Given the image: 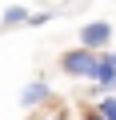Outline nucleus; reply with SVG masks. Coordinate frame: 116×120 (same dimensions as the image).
Masks as SVG:
<instances>
[{"instance_id":"f257e3e1","label":"nucleus","mask_w":116,"mask_h":120,"mask_svg":"<svg viewBox=\"0 0 116 120\" xmlns=\"http://www.w3.org/2000/svg\"><path fill=\"white\" fill-rule=\"evenodd\" d=\"M96 56L100 52H88V48H68L64 56H60V72L64 76H72V80H92L96 76Z\"/></svg>"},{"instance_id":"f03ea898","label":"nucleus","mask_w":116,"mask_h":120,"mask_svg":"<svg viewBox=\"0 0 116 120\" xmlns=\"http://www.w3.org/2000/svg\"><path fill=\"white\" fill-rule=\"evenodd\" d=\"M108 44H112V24H108V20H88V24L80 28V48L104 52Z\"/></svg>"},{"instance_id":"7ed1b4c3","label":"nucleus","mask_w":116,"mask_h":120,"mask_svg":"<svg viewBox=\"0 0 116 120\" xmlns=\"http://www.w3.org/2000/svg\"><path fill=\"white\" fill-rule=\"evenodd\" d=\"M48 100H52V88H48L44 80H32V84H24V92H20V104H24V108L48 104Z\"/></svg>"},{"instance_id":"20e7f679","label":"nucleus","mask_w":116,"mask_h":120,"mask_svg":"<svg viewBox=\"0 0 116 120\" xmlns=\"http://www.w3.org/2000/svg\"><path fill=\"white\" fill-rule=\"evenodd\" d=\"M4 28H20V24H28V8H20V4H12V8H4V20H0Z\"/></svg>"},{"instance_id":"39448f33","label":"nucleus","mask_w":116,"mask_h":120,"mask_svg":"<svg viewBox=\"0 0 116 120\" xmlns=\"http://www.w3.org/2000/svg\"><path fill=\"white\" fill-rule=\"evenodd\" d=\"M96 112H100L104 120H116V96H100V100H96Z\"/></svg>"},{"instance_id":"423d86ee","label":"nucleus","mask_w":116,"mask_h":120,"mask_svg":"<svg viewBox=\"0 0 116 120\" xmlns=\"http://www.w3.org/2000/svg\"><path fill=\"white\" fill-rule=\"evenodd\" d=\"M96 92H100V96H116V72L104 76V80H96Z\"/></svg>"},{"instance_id":"0eeeda50","label":"nucleus","mask_w":116,"mask_h":120,"mask_svg":"<svg viewBox=\"0 0 116 120\" xmlns=\"http://www.w3.org/2000/svg\"><path fill=\"white\" fill-rule=\"evenodd\" d=\"M48 20H52V12H28V24H36V28L48 24Z\"/></svg>"},{"instance_id":"6e6552de","label":"nucleus","mask_w":116,"mask_h":120,"mask_svg":"<svg viewBox=\"0 0 116 120\" xmlns=\"http://www.w3.org/2000/svg\"><path fill=\"white\" fill-rule=\"evenodd\" d=\"M80 120H104V116H100L96 108H84V116H80Z\"/></svg>"}]
</instances>
